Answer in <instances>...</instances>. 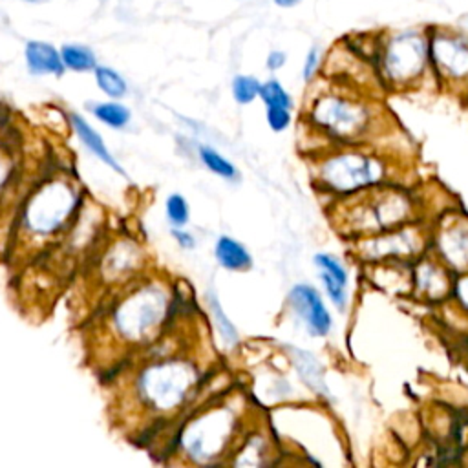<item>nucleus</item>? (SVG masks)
I'll use <instances>...</instances> for the list:
<instances>
[{
  "label": "nucleus",
  "mask_w": 468,
  "mask_h": 468,
  "mask_svg": "<svg viewBox=\"0 0 468 468\" xmlns=\"http://www.w3.org/2000/svg\"><path fill=\"white\" fill-rule=\"evenodd\" d=\"M426 62H430L428 35L422 31H399L382 48V68L391 80L408 82L419 77Z\"/></svg>",
  "instance_id": "obj_1"
},
{
  "label": "nucleus",
  "mask_w": 468,
  "mask_h": 468,
  "mask_svg": "<svg viewBox=\"0 0 468 468\" xmlns=\"http://www.w3.org/2000/svg\"><path fill=\"white\" fill-rule=\"evenodd\" d=\"M430 64L448 79L468 77V38L464 35L439 29L428 35Z\"/></svg>",
  "instance_id": "obj_2"
},
{
  "label": "nucleus",
  "mask_w": 468,
  "mask_h": 468,
  "mask_svg": "<svg viewBox=\"0 0 468 468\" xmlns=\"http://www.w3.org/2000/svg\"><path fill=\"white\" fill-rule=\"evenodd\" d=\"M327 181L340 190H355L362 185H367L380 177V168L375 161L347 155L340 159H333L325 166Z\"/></svg>",
  "instance_id": "obj_3"
},
{
  "label": "nucleus",
  "mask_w": 468,
  "mask_h": 468,
  "mask_svg": "<svg viewBox=\"0 0 468 468\" xmlns=\"http://www.w3.org/2000/svg\"><path fill=\"white\" fill-rule=\"evenodd\" d=\"M289 300L294 311L303 318L311 335H325L331 329V314L324 307L318 292L309 285H296Z\"/></svg>",
  "instance_id": "obj_4"
},
{
  "label": "nucleus",
  "mask_w": 468,
  "mask_h": 468,
  "mask_svg": "<svg viewBox=\"0 0 468 468\" xmlns=\"http://www.w3.org/2000/svg\"><path fill=\"white\" fill-rule=\"evenodd\" d=\"M148 397L159 406H172L185 389V377L174 367L150 369L144 380Z\"/></svg>",
  "instance_id": "obj_5"
},
{
  "label": "nucleus",
  "mask_w": 468,
  "mask_h": 468,
  "mask_svg": "<svg viewBox=\"0 0 468 468\" xmlns=\"http://www.w3.org/2000/svg\"><path fill=\"white\" fill-rule=\"evenodd\" d=\"M314 115L320 122L336 128L342 133H347L360 121V108L353 106L349 101L336 97H327L318 101Z\"/></svg>",
  "instance_id": "obj_6"
},
{
  "label": "nucleus",
  "mask_w": 468,
  "mask_h": 468,
  "mask_svg": "<svg viewBox=\"0 0 468 468\" xmlns=\"http://www.w3.org/2000/svg\"><path fill=\"white\" fill-rule=\"evenodd\" d=\"M26 62L29 71L35 75H62L66 69L60 58V51L40 40H31L26 44Z\"/></svg>",
  "instance_id": "obj_7"
},
{
  "label": "nucleus",
  "mask_w": 468,
  "mask_h": 468,
  "mask_svg": "<svg viewBox=\"0 0 468 468\" xmlns=\"http://www.w3.org/2000/svg\"><path fill=\"white\" fill-rule=\"evenodd\" d=\"M71 124H73V128H75V132H77V135L80 137V141L101 159V161H104L108 166H112L113 170H117V172H121L122 176H124V170L113 161V157H112V154L106 150V144H104V141H102V137L80 117V115H77V113H73L71 115Z\"/></svg>",
  "instance_id": "obj_8"
},
{
  "label": "nucleus",
  "mask_w": 468,
  "mask_h": 468,
  "mask_svg": "<svg viewBox=\"0 0 468 468\" xmlns=\"http://www.w3.org/2000/svg\"><path fill=\"white\" fill-rule=\"evenodd\" d=\"M216 258L218 261L232 271H239L250 265V256L245 250L243 245H239L236 239L232 238H219L216 243Z\"/></svg>",
  "instance_id": "obj_9"
},
{
  "label": "nucleus",
  "mask_w": 468,
  "mask_h": 468,
  "mask_svg": "<svg viewBox=\"0 0 468 468\" xmlns=\"http://www.w3.org/2000/svg\"><path fill=\"white\" fill-rule=\"evenodd\" d=\"M60 58L64 62V68L73 71H90L97 68L93 51L80 44H64L60 48Z\"/></svg>",
  "instance_id": "obj_10"
},
{
  "label": "nucleus",
  "mask_w": 468,
  "mask_h": 468,
  "mask_svg": "<svg viewBox=\"0 0 468 468\" xmlns=\"http://www.w3.org/2000/svg\"><path fill=\"white\" fill-rule=\"evenodd\" d=\"M95 80L99 88L110 95V97H122L126 93V82L124 79L112 68L108 66H97L95 68Z\"/></svg>",
  "instance_id": "obj_11"
},
{
  "label": "nucleus",
  "mask_w": 468,
  "mask_h": 468,
  "mask_svg": "<svg viewBox=\"0 0 468 468\" xmlns=\"http://www.w3.org/2000/svg\"><path fill=\"white\" fill-rule=\"evenodd\" d=\"M95 117H99L102 122L113 126V128H122L130 121V112L117 102H101L93 106Z\"/></svg>",
  "instance_id": "obj_12"
},
{
  "label": "nucleus",
  "mask_w": 468,
  "mask_h": 468,
  "mask_svg": "<svg viewBox=\"0 0 468 468\" xmlns=\"http://www.w3.org/2000/svg\"><path fill=\"white\" fill-rule=\"evenodd\" d=\"M260 86L261 82L250 75H236L232 80V95L236 102L239 104H249L260 95Z\"/></svg>",
  "instance_id": "obj_13"
},
{
  "label": "nucleus",
  "mask_w": 468,
  "mask_h": 468,
  "mask_svg": "<svg viewBox=\"0 0 468 468\" xmlns=\"http://www.w3.org/2000/svg\"><path fill=\"white\" fill-rule=\"evenodd\" d=\"M199 155H201V161L205 163V166L210 168L214 174L227 177V179L236 177V168L232 166V163L227 161L223 155H219L216 150H212L208 146H201Z\"/></svg>",
  "instance_id": "obj_14"
},
{
  "label": "nucleus",
  "mask_w": 468,
  "mask_h": 468,
  "mask_svg": "<svg viewBox=\"0 0 468 468\" xmlns=\"http://www.w3.org/2000/svg\"><path fill=\"white\" fill-rule=\"evenodd\" d=\"M260 97L263 99L265 106H283V108H289V110L292 106L291 95L274 79H271V80H267L265 84L260 86Z\"/></svg>",
  "instance_id": "obj_15"
},
{
  "label": "nucleus",
  "mask_w": 468,
  "mask_h": 468,
  "mask_svg": "<svg viewBox=\"0 0 468 468\" xmlns=\"http://www.w3.org/2000/svg\"><path fill=\"white\" fill-rule=\"evenodd\" d=\"M208 302H210V311H212V316H214L216 325L219 329V335L223 336V340L227 344H236L238 342V333H236L234 325L229 322V318L223 314V309H221L216 294H208Z\"/></svg>",
  "instance_id": "obj_16"
},
{
  "label": "nucleus",
  "mask_w": 468,
  "mask_h": 468,
  "mask_svg": "<svg viewBox=\"0 0 468 468\" xmlns=\"http://www.w3.org/2000/svg\"><path fill=\"white\" fill-rule=\"evenodd\" d=\"M166 214L174 225H185L188 219V207L185 197H181L179 194H172L166 199Z\"/></svg>",
  "instance_id": "obj_17"
},
{
  "label": "nucleus",
  "mask_w": 468,
  "mask_h": 468,
  "mask_svg": "<svg viewBox=\"0 0 468 468\" xmlns=\"http://www.w3.org/2000/svg\"><path fill=\"white\" fill-rule=\"evenodd\" d=\"M320 280H322V283H324V287H325L329 298H331L338 307H342L344 302H346V292H344L346 283H342L340 280H336V278H335L331 272H327L325 269H320Z\"/></svg>",
  "instance_id": "obj_18"
},
{
  "label": "nucleus",
  "mask_w": 468,
  "mask_h": 468,
  "mask_svg": "<svg viewBox=\"0 0 468 468\" xmlns=\"http://www.w3.org/2000/svg\"><path fill=\"white\" fill-rule=\"evenodd\" d=\"M265 108H267V124L274 132H282L283 128L289 126L291 122L289 108H283V106H265Z\"/></svg>",
  "instance_id": "obj_19"
},
{
  "label": "nucleus",
  "mask_w": 468,
  "mask_h": 468,
  "mask_svg": "<svg viewBox=\"0 0 468 468\" xmlns=\"http://www.w3.org/2000/svg\"><path fill=\"white\" fill-rule=\"evenodd\" d=\"M318 66H320V51H318L316 46H313V48L307 51L305 60H303V68H302V77H303V80L309 82V80L316 75Z\"/></svg>",
  "instance_id": "obj_20"
},
{
  "label": "nucleus",
  "mask_w": 468,
  "mask_h": 468,
  "mask_svg": "<svg viewBox=\"0 0 468 468\" xmlns=\"http://www.w3.org/2000/svg\"><path fill=\"white\" fill-rule=\"evenodd\" d=\"M287 60V55L280 49H272L269 55H267V60H265V66L271 69V71H276L280 69Z\"/></svg>",
  "instance_id": "obj_21"
},
{
  "label": "nucleus",
  "mask_w": 468,
  "mask_h": 468,
  "mask_svg": "<svg viewBox=\"0 0 468 468\" xmlns=\"http://www.w3.org/2000/svg\"><path fill=\"white\" fill-rule=\"evenodd\" d=\"M172 234H174V238L179 241V245H181V247H186V249L194 247V238H192L190 234L181 232V230H174Z\"/></svg>",
  "instance_id": "obj_22"
},
{
  "label": "nucleus",
  "mask_w": 468,
  "mask_h": 468,
  "mask_svg": "<svg viewBox=\"0 0 468 468\" xmlns=\"http://www.w3.org/2000/svg\"><path fill=\"white\" fill-rule=\"evenodd\" d=\"M278 7H294L298 5L302 0H272Z\"/></svg>",
  "instance_id": "obj_23"
},
{
  "label": "nucleus",
  "mask_w": 468,
  "mask_h": 468,
  "mask_svg": "<svg viewBox=\"0 0 468 468\" xmlns=\"http://www.w3.org/2000/svg\"><path fill=\"white\" fill-rule=\"evenodd\" d=\"M22 2H27V4H42V2H48V0H22Z\"/></svg>",
  "instance_id": "obj_24"
}]
</instances>
